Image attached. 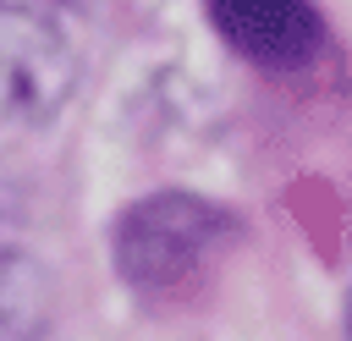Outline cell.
<instances>
[{
  "label": "cell",
  "instance_id": "3957f363",
  "mask_svg": "<svg viewBox=\"0 0 352 341\" xmlns=\"http://www.w3.org/2000/svg\"><path fill=\"white\" fill-rule=\"evenodd\" d=\"M220 38L253 66H297L319 44L314 0H209Z\"/></svg>",
  "mask_w": 352,
  "mask_h": 341
},
{
  "label": "cell",
  "instance_id": "277c9868",
  "mask_svg": "<svg viewBox=\"0 0 352 341\" xmlns=\"http://www.w3.org/2000/svg\"><path fill=\"white\" fill-rule=\"evenodd\" d=\"M55 314V292H50V270L0 242V341H44Z\"/></svg>",
  "mask_w": 352,
  "mask_h": 341
},
{
  "label": "cell",
  "instance_id": "6da1fadb",
  "mask_svg": "<svg viewBox=\"0 0 352 341\" xmlns=\"http://www.w3.org/2000/svg\"><path fill=\"white\" fill-rule=\"evenodd\" d=\"M236 231V220L182 187H160L121 209L116 220V270L138 292H170L204 270V258Z\"/></svg>",
  "mask_w": 352,
  "mask_h": 341
},
{
  "label": "cell",
  "instance_id": "5b68a950",
  "mask_svg": "<svg viewBox=\"0 0 352 341\" xmlns=\"http://www.w3.org/2000/svg\"><path fill=\"white\" fill-rule=\"evenodd\" d=\"M22 6H55V0H22Z\"/></svg>",
  "mask_w": 352,
  "mask_h": 341
},
{
  "label": "cell",
  "instance_id": "7a4b0ae2",
  "mask_svg": "<svg viewBox=\"0 0 352 341\" xmlns=\"http://www.w3.org/2000/svg\"><path fill=\"white\" fill-rule=\"evenodd\" d=\"M77 88V50L50 6L0 0V126H44Z\"/></svg>",
  "mask_w": 352,
  "mask_h": 341
}]
</instances>
